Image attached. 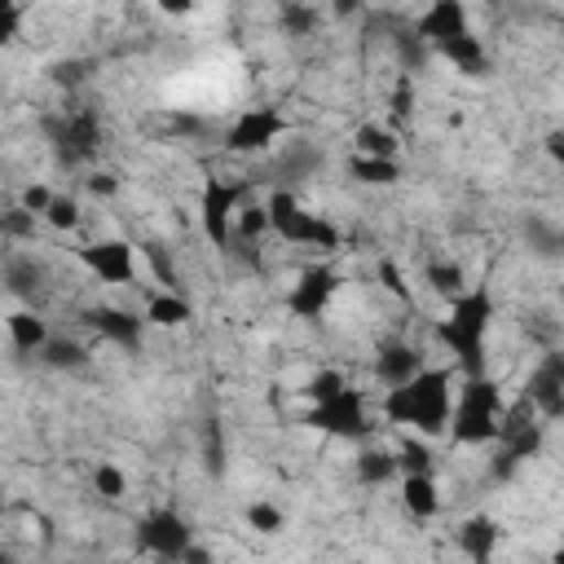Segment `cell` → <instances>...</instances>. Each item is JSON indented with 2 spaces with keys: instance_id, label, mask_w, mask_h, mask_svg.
Here are the masks:
<instances>
[{
  "instance_id": "10",
  "label": "cell",
  "mask_w": 564,
  "mask_h": 564,
  "mask_svg": "<svg viewBox=\"0 0 564 564\" xmlns=\"http://www.w3.org/2000/svg\"><path fill=\"white\" fill-rule=\"evenodd\" d=\"M137 542H141L150 555H159V560H181L185 546L194 542V529H189V520H185L181 511L159 507V511L141 516V524H137Z\"/></svg>"
},
{
  "instance_id": "32",
  "label": "cell",
  "mask_w": 564,
  "mask_h": 564,
  "mask_svg": "<svg viewBox=\"0 0 564 564\" xmlns=\"http://www.w3.org/2000/svg\"><path fill=\"white\" fill-rule=\"evenodd\" d=\"M234 234H238L242 242H256V238H264V234H269V216H264V203H247V207H238V216H234Z\"/></svg>"
},
{
  "instance_id": "3",
  "label": "cell",
  "mask_w": 564,
  "mask_h": 564,
  "mask_svg": "<svg viewBox=\"0 0 564 564\" xmlns=\"http://www.w3.org/2000/svg\"><path fill=\"white\" fill-rule=\"evenodd\" d=\"M502 392L498 383L480 370V375H467L463 388H458V405H449V423L445 432L458 441V445H489L498 441V427H502Z\"/></svg>"
},
{
  "instance_id": "37",
  "label": "cell",
  "mask_w": 564,
  "mask_h": 564,
  "mask_svg": "<svg viewBox=\"0 0 564 564\" xmlns=\"http://www.w3.org/2000/svg\"><path fill=\"white\" fill-rule=\"evenodd\" d=\"M397 467H401V476H410V471H432V449L410 436V441H401V449H397Z\"/></svg>"
},
{
  "instance_id": "7",
  "label": "cell",
  "mask_w": 564,
  "mask_h": 564,
  "mask_svg": "<svg viewBox=\"0 0 564 564\" xmlns=\"http://www.w3.org/2000/svg\"><path fill=\"white\" fill-rule=\"evenodd\" d=\"M251 198V181H225V176H207L198 189V225L216 247L234 242V216L238 207Z\"/></svg>"
},
{
  "instance_id": "31",
  "label": "cell",
  "mask_w": 564,
  "mask_h": 564,
  "mask_svg": "<svg viewBox=\"0 0 564 564\" xmlns=\"http://www.w3.org/2000/svg\"><path fill=\"white\" fill-rule=\"evenodd\" d=\"M242 520H247V529H256V533H282V529H286V511L273 507V502H264V498L247 502Z\"/></svg>"
},
{
  "instance_id": "24",
  "label": "cell",
  "mask_w": 564,
  "mask_h": 564,
  "mask_svg": "<svg viewBox=\"0 0 564 564\" xmlns=\"http://www.w3.org/2000/svg\"><path fill=\"white\" fill-rule=\"evenodd\" d=\"M423 282H427L432 295L454 300L458 291H467V269H463L458 260H427V264H423Z\"/></svg>"
},
{
  "instance_id": "8",
  "label": "cell",
  "mask_w": 564,
  "mask_h": 564,
  "mask_svg": "<svg viewBox=\"0 0 564 564\" xmlns=\"http://www.w3.org/2000/svg\"><path fill=\"white\" fill-rule=\"evenodd\" d=\"M286 115L282 110H273V106H251V110H242L234 123H229V132H225V150L229 154H269L282 137H286Z\"/></svg>"
},
{
  "instance_id": "42",
  "label": "cell",
  "mask_w": 564,
  "mask_h": 564,
  "mask_svg": "<svg viewBox=\"0 0 564 564\" xmlns=\"http://www.w3.org/2000/svg\"><path fill=\"white\" fill-rule=\"evenodd\" d=\"M84 70H88V62H62V66L53 70V79H57V84H79Z\"/></svg>"
},
{
  "instance_id": "19",
  "label": "cell",
  "mask_w": 564,
  "mask_h": 564,
  "mask_svg": "<svg viewBox=\"0 0 564 564\" xmlns=\"http://www.w3.org/2000/svg\"><path fill=\"white\" fill-rule=\"evenodd\" d=\"M48 282V269L35 260V256H13L4 260V291L18 295V300H35Z\"/></svg>"
},
{
  "instance_id": "22",
  "label": "cell",
  "mask_w": 564,
  "mask_h": 564,
  "mask_svg": "<svg viewBox=\"0 0 564 564\" xmlns=\"http://www.w3.org/2000/svg\"><path fill=\"white\" fill-rule=\"evenodd\" d=\"M189 317H194V304L185 295H176V291H159V295L145 300V322L150 326L172 330V326H185Z\"/></svg>"
},
{
  "instance_id": "35",
  "label": "cell",
  "mask_w": 564,
  "mask_h": 564,
  "mask_svg": "<svg viewBox=\"0 0 564 564\" xmlns=\"http://www.w3.org/2000/svg\"><path fill=\"white\" fill-rule=\"evenodd\" d=\"M93 489H97L101 498H110V502H115V498H123V494H128V476H123L115 463H97V467H93Z\"/></svg>"
},
{
  "instance_id": "47",
  "label": "cell",
  "mask_w": 564,
  "mask_h": 564,
  "mask_svg": "<svg viewBox=\"0 0 564 564\" xmlns=\"http://www.w3.org/2000/svg\"><path fill=\"white\" fill-rule=\"evenodd\" d=\"M560 141H564V137H560V132H546V154H551V159H555V163H560V159H564V145H560Z\"/></svg>"
},
{
  "instance_id": "27",
  "label": "cell",
  "mask_w": 564,
  "mask_h": 564,
  "mask_svg": "<svg viewBox=\"0 0 564 564\" xmlns=\"http://www.w3.org/2000/svg\"><path fill=\"white\" fill-rule=\"evenodd\" d=\"M40 361L53 366V370H84V366H88V348L75 344V339H57V335H48L44 348H40Z\"/></svg>"
},
{
  "instance_id": "15",
  "label": "cell",
  "mask_w": 564,
  "mask_h": 564,
  "mask_svg": "<svg viewBox=\"0 0 564 564\" xmlns=\"http://www.w3.org/2000/svg\"><path fill=\"white\" fill-rule=\"evenodd\" d=\"M322 163H326V154H322L313 141H286V145H282V154L273 159L269 176H273L282 189H291L295 181L317 176V172H322Z\"/></svg>"
},
{
  "instance_id": "5",
  "label": "cell",
  "mask_w": 564,
  "mask_h": 564,
  "mask_svg": "<svg viewBox=\"0 0 564 564\" xmlns=\"http://www.w3.org/2000/svg\"><path fill=\"white\" fill-rule=\"evenodd\" d=\"M264 216H269V234H278L291 247H313V251H335L339 247V229L326 216L300 207V198L282 185L264 198Z\"/></svg>"
},
{
  "instance_id": "16",
  "label": "cell",
  "mask_w": 564,
  "mask_h": 564,
  "mask_svg": "<svg viewBox=\"0 0 564 564\" xmlns=\"http://www.w3.org/2000/svg\"><path fill=\"white\" fill-rule=\"evenodd\" d=\"M423 366V352L414 348V344H405V339H383L379 348H375V383H383V388H397V383H405L414 370Z\"/></svg>"
},
{
  "instance_id": "44",
  "label": "cell",
  "mask_w": 564,
  "mask_h": 564,
  "mask_svg": "<svg viewBox=\"0 0 564 564\" xmlns=\"http://www.w3.org/2000/svg\"><path fill=\"white\" fill-rule=\"evenodd\" d=\"M154 4H159V13H167V18H185L198 0H154Z\"/></svg>"
},
{
  "instance_id": "45",
  "label": "cell",
  "mask_w": 564,
  "mask_h": 564,
  "mask_svg": "<svg viewBox=\"0 0 564 564\" xmlns=\"http://www.w3.org/2000/svg\"><path fill=\"white\" fill-rule=\"evenodd\" d=\"M88 189H93L97 198H110V194L119 189V181H115V176H88Z\"/></svg>"
},
{
  "instance_id": "43",
  "label": "cell",
  "mask_w": 564,
  "mask_h": 564,
  "mask_svg": "<svg viewBox=\"0 0 564 564\" xmlns=\"http://www.w3.org/2000/svg\"><path fill=\"white\" fill-rule=\"evenodd\" d=\"M167 123H172V132H181V137H198V132H203V119H198V115H172Z\"/></svg>"
},
{
  "instance_id": "23",
  "label": "cell",
  "mask_w": 564,
  "mask_h": 564,
  "mask_svg": "<svg viewBox=\"0 0 564 564\" xmlns=\"http://www.w3.org/2000/svg\"><path fill=\"white\" fill-rule=\"evenodd\" d=\"M317 22H322V13H317V4H308V0H282V4H278V31H282L286 40H308V35L317 31Z\"/></svg>"
},
{
  "instance_id": "41",
  "label": "cell",
  "mask_w": 564,
  "mask_h": 564,
  "mask_svg": "<svg viewBox=\"0 0 564 564\" xmlns=\"http://www.w3.org/2000/svg\"><path fill=\"white\" fill-rule=\"evenodd\" d=\"M48 198H53V189H48V185H26L18 203H22L26 212H35V216H44V207H48Z\"/></svg>"
},
{
  "instance_id": "29",
  "label": "cell",
  "mask_w": 564,
  "mask_h": 564,
  "mask_svg": "<svg viewBox=\"0 0 564 564\" xmlns=\"http://www.w3.org/2000/svg\"><path fill=\"white\" fill-rule=\"evenodd\" d=\"M357 154H375V159H397V137L392 128H379V123H361L357 137H352Z\"/></svg>"
},
{
  "instance_id": "18",
  "label": "cell",
  "mask_w": 564,
  "mask_h": 564,
  "mask_svg": "<svg viewBox=\"0 0 564 564\" xmlns=\"http://www.w3.org/2000/svg\"><path fill=\"white\" fill-rule=\"evenodd\" d=\"M436 53H441L449 66H458L463 75H485V70H489V48H485V40H480L476 31L436 44Z\"/></svg>"
},
{
  "instance_id": "13",
  "label": "cell",
  "mask_w": 564,
  "mask_h": 564,
  "mask_svg": "<svg viewBox=\"0 0 564 564\" xmlns=\"http://www.w3.org/2000/svg\"><path fill=\"white\" fill-rule=\"evenodd\" d=\"M410 31H414L427 48H436V44H445V40H454V35H467V31H471L467 0H432V4L414 18Z\"/></svg>"
},
{
  "instance_id": "25",
  "label": "cell",
  "mask_w": 564,
  "mask_h": 564,
  "mask_svg": "<svg viewBox=\"0 0 564 564\" xmlns=\"http://www.w3.org/2000/svg\"><path fill=\"white\" fill-rule=\"evenodd\" d=\"M357 480L361 485H388V480H397L401 476V467H397V449H375V445H366L361 454H357Z\"/></svg>"
},
{
  "instance_id": "9",
  "label": "cell",
  "mask_w": 564,
  "mask_h": 564,
  "mask_svg": "<svg viewBox=\"0 0 564 564\" xmlns=\"http://www.w3.org/2000/svg\"><path fill=\"white\" fill-rule=\"evenodd\" d=\"M339 269H330V264H308V269H300V278L291 282V291H286V313L291 317H300V322H317L326 308H330V300H335V291H339Z\"/></svg>"
},
{
  "instance_id": "38",
  "label": "cell",
  "mask_w": 564,
  "mask_h": 564,
  "mask_svg": "<svg viewBox=\"0 0 564 564\" xmlns=\"http://www.w3.org/2000/svg\"><path fill=\"white\" fill-rule=\"evenodd\" d=\"M0 234H4V238L26 242V238L35 234V212H26L22 203H18V207H9V212H0Z\"/></svg>"
},
{
  "instance_id": "28",
  "label": "cell",
  "mask_w": 564,
  "mask_h": 564,
  "mask_svg": "<svg viewBox=\"0 0 564 564\" xmlns=\"http://www.w3.org/2000/svg\"><path fill=\"white\" fill-rule=\"evenodd\" d=\"M524 242H529V251L533 256H542V260H555L560 256V229L551 225V220H542V216H529L524 220Z\"/></svg>"
},
{
  "instance_id": "2",
  "label": "cell",
  "mask_w": 564,
  "mask_h": 564,
  "mask_svg": "<svg viewBox=\"0 0 564 564\" xmlns=\"http://www.w3.org/2000/svg\"><path fill=\"white\" fill-rule=\"evenodd\" d=\"M498 317V304H494V291L489 286H467L449 300L445 317L436 322V339L454 352L458 370L463 375H480L485 370V335Z\"/></svg>"
},
{
  "instance_id": "46",
  "label": "cell",
  "mask_w": 564,
  "mask_h": 564,
  "mask_svg": "<svg viewBox=\"0 0 564 564\" xmlns=\"http://www.w3.org/2000/svg\"><path fill=\"white\" fill-rule=\"evenodd\" d=\"M366 9V0H330V13L335 18H357Z\"/></svg>"
},
{
  "instance_id": "4",
  "label": "cell",
  "mask_w": 564,
  "mask_h": 564,
  "mask_svg": "<svg viewBox=\"0 0 564 564\" xmlns=\"http://www.w3.org/2000/svg\"><path fill=\"white\" fill-rule=\"evenodd\" d=\"M40 132H44L57 167H88V163H97V154L106 145V128L88 106H66L57 115H44Z\"/></svg>"
},
{
  "instance_id": "17",
  "label": "cell",
  "mask_w": 564,
  "mask_h": 564,
  "mask_svg": "<svg viewBox=\"0 0 564 564\" xmlns=\"http://www.w3.org/2000/svg\"><path fill=\"white\" fill-rule=\"evenodd\" d=\"M401 507L414 516V520H432L441 511V485L432 471H410L401 476Z\"/></svg>"
},
{
  "instance_id": "30",
  "label": "cell",
  "mask_w": 564,
  "mask_h": 564,
  "mask_svg": "<svg viewBox=\"0 0 564 564\" xmlns=\"http://www.w3.org/2000/svg\"><path fill=\"white\" fill-rule=\"evenodd\" d=\"M392 48H397L401 70H423V62H427V53H432L410 26H397V31H392Z\"/></svg>"
},
{
  "instance_id": "12",
  "label": "cell",
  "mask_w": 564,
  "mask_h": 564,
  "mask_svg": "<svg viewBox=\"0 0 564 564\" xmlns=\"http://www.w3.org/2000/svg\"><path fill=\"white\" fill-rule=\"evenodd\" d=\"M529 405H533V414H542L546 423H555L560 414H564V352H542V361L533 366V375H529V397H524Z\"/></svg>"
},
{
  "instance_id": "20",
  "label": "cell",
  "mask_w": 564,
  "mask_h": 564,
  "mask_svg": "<svg viewBox=\"0 0 564 564\" xmlns=\"http://www.w3.org/2000/svg\"><path fill=\"white\" fill-rule=\"evenodd\" d=\"M494 546H498V520L494 516H471L458 524V551L471 555L476 564H489Z\"/></svg>"
},
{
  "instance_id": "40",
  "label": "cell",
  "mask_w": 564,
  "mask_h": 564,
  "mask_svg": "<svg viewBox=\"0 0 564 564\" xmlns=\"http://www.w3.org/2000/svg\"><path fill=\"white\" fill-rule=\"evenodd\" d=\"M379 282L397 295V300H410V286H405V278H401V269H397V260H379Z\"/></svg>"
},
{
  "instance_id": "33",
  "label": "cell",
  "mask_w": 564,
  "mask_h": 564,
  "mask_svg": "<svg viewBox=\"0 0 564 564\" xmlns=\"http://www.w3.org/2000/svg\"><path fill=\"white\" fill-rule=\"evenodd\" d=\"M388 115H392V123H405L414 115V79H410V70L397 75V84L388 88Z\"/></svg>"
},
{
  "instance_id": "11",
  "label": "cell",
  "mask_w": 564,
  "mask_h": 564,
  "mask_svg": "<svg viewBox=\"0 0 564 564\" xmlns=\"http://www.w3.org/2000/svg\"><path fill=\"white\" fill-rule=\"evenodd\" d=\"M79 264L106 286H123L137 278V251L128 238H101V242L79 247Z\"/></svg>"
},
{
  "instance_id": "1",
  "label": "cell",
  "mask_w": 564,
  "mask_h": 564,
  "mask_svg": "<svg viewBox=\"0 0 564 564\" xmlns=\"http://www.w3.org/2000/svg\"><path fill=\"white\" fill-rule=\"evenodd\" d=\"M449 405H454V370L449 366H419L405 383L388 388V397H383L388 423L423 432V436H441L445 432Z\"/></svg>"
},
{
  "instance_id": "26",
  "label": "cell",
  "mask_w": 564,
  "mask_h": 564,
  "mask_svg": "<svg viewBox=\"0 0 564 564\" xmlns=\"http://www.w3.org/2000/svg\"><path fill=\"white\" fill-rule=\"evenodd\" d=\"M348 176L361 185H397L401 181V163L397 159H375V154H352L348 159Z\"/></svg>"
},
{
  "instance_id": "6",
  "label": "cell",
  "mask_w": 564,
  "mask_h": 564,
  "mask_svg": "<svg viewBox=\"0 0 564 564\" xmlns=\"http://www.w3.org/2000/svg\"><path fill=\"white\" fill-rule=\"evenodd\" d=\"M304 423H308L313 432H322V436L352 441V445H366V441L375 436V419H370V410H366V392L352 388V383H344V388H339L335 397H326V401H313L308 414H304Z\"/></svg>"
},
{
  "instance_id": "34",
  "label": "cell",
  "mask_w": 564,
  "mask_h": 564,
  "mask_svg": "<svg viewBox=\"0 0 564 564\" xmlns=\"http://www.w3.org/2000/svg\"><path fill=\"white\" fill-rule=\"evenodd\" d=\"M344 383H348V379H344L339 370H330V366H326V370H317V375H308V383H304L300 392H304V401L313 405V401H326V397H335V392H339Z\"/></svg>"
},
{
  "instance_id": "21",
  "label": "cell",
  "mask_w": 564,
  "mask_h": 564,
  "mask_svg": "<svg viewBox=\"0 0 564 564\" xmlns=\"http://www.w3.org/2000/svg\"><path fill=\"white\" fill-rule=\"evenodd\" d=\"M4 330H9L13 352H40L44 339H48V322H44L35 308H13V313L4 317Z\"/></svg>"
},
{
  "instance_id": "14",
  "label": "cell",
  "mask_w": 564,
  "mask_h": 564,
  "mask_svg": "<svg viewBox=\"0 0 564 564\" xmlns=\"http://www.w3.org/2000/svg\"><path fill=\"white\" fill-rule=\"evenodd\" d=\"M84 322L106 339V344H119V348H137L141 344V330H145V317L132 313V308H119V304H93L84 313Z\"/></svg>"
},
{
  "instance_id": "39",
  "label": "cell",
  "mask_w": 564,
  "mask_h": 564,
  "mask_svg": "<svg viewBox=\"0 0 564 564\" xmlns=\"http://www.w3.org/2000/svg\"><path fill=\"white\" fill-rule=\"evenodd\" d=\"M22 31V4L18 0H0V48H9Z\"/></svg>"
},
{
  "instance_id": "36",
  "label": "cell",
  "mask_w": 564,
  "mask_h": 564,
  "mask_svg": "<svg viewBox=\"0 0 564 564\" xmlns=\"http://www.w3.org/2000/svg\"><path fill=\"white\" fill-rule=\"evenodd\" d=\"M44 220H48L53 229H62V234H66V229H75V225H79V203H75V198H66V194H53V198H48V207H44Z\"/></svg>"
}]
</instances>
